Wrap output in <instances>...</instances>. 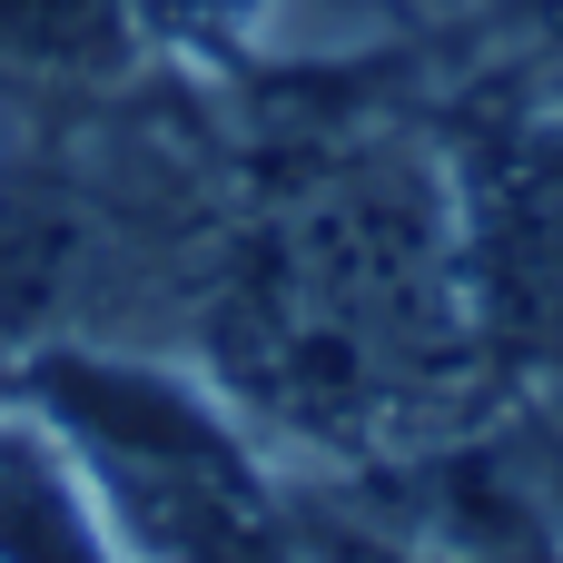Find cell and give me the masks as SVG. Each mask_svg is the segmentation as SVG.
Returning a JSON list of instances; mask_svg holds the SVG:
<instances>
[{
  "label": "cell",
  "instance_id": "cell-1",
  "mask_svg": "<svg viewBox=\"0 0 563 563\" xmlns=\"http://www.w3.org/2000/svg\"><path fill=\"white\" fill-rule=\"evenodd\" d=\"M30 406L69 435L129 563H277L287 525L247 445L178 386L119 356H40Z\"/></svg>",
  "mask_w": 563,
  "mask_h": 563
},
{
  "label": "cell",
  "instance_id": "cell-2",
  "mask_svg": "<svg viewBox=\"0 0 563 563\" xmlns=\"http://www.w3.org/2000/svg\"><path fill=\"white\" fill-rule=\"evenodd\" d=\"M465 307L505 356L563 366V119H515L475 148L455 198Z\"/></svg>",
  "mask_w": 563,
  "mask_h": 563
},
{
  "label": "cell",
  "instance_id": "cell-3",
  "mask_svg": "<svg viewBox=\"0 0 563 563\" xmlns=\"http://www.w3.org/2000/svg\"><path fill=\"white\" fill-rule=\"evenodd\" d=\"M0 563H129L89 475L10 416H0Z\"/></svg>",
  "mask_w": 563,
  "mask_h": 563
},
{
  "label": "cell",
  "instance_id": "cell-4",
  "mask_svg": "<svg viewBox=\"0 0 563 563\" xmlns=\"http://www.w3.org/2000/svg\"><path fill=\"white\" fill-rule=\"evenodd\" d=\"M139 10L129 0H0V89L30 99H89L129 79Z\"/></svg>",
  "mask_w": 563,
  "mask_h": 563
},
{
  "label": "cell",
  "instance_id": "cell-5",
  "mask_svg": "<svg viewBox=\"0 0 563 563\" xmlns=\"http://www.w3.org/2000/svg\"><path fill=\"white\" fill-rule=\"evenodd\" d=\"M277 563H416L396 554V544H376V534H327V525H287V544H277Z\"/></svg>",
  "mask_w": 563,
  "mask_h": 563
}]
</instances>
